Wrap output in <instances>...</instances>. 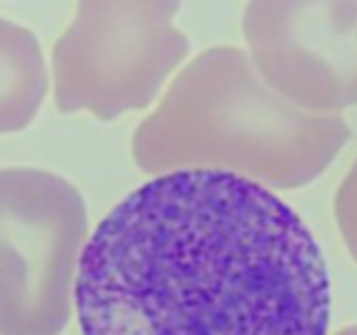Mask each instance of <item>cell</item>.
Instances as JSON below:
<instances>
[{"label": "cell", "mask_w": 357, "mask_h": 335, "mask_svg": "<svg viewBox=\"0 0 357 335\" xmlns=\"http://www.w3.org/2000/svg\"><path fill=\"white\" fill-rule=\"evenodd\" d=\"M81 335H328L316 237L267 186L215 169L154 177L89 237Z\"/></svg>", "instance_id": "obj_1"}, {"label": "cell", "mask_w": 357, "mask_h": 335, "mask_svg": "<svg viewBox=\"0 0 357 335\" xmlns=\"http://www.w3.org/2000/svg\"><path fill=\"white\" fill-rule=\"evenodd\" d=\"M47 96V64L27 27L0 17V135L20 133Z\"/></svg>", "instance_id": "obj_6"}, {"label": "cell", "mask_w": 357, "mask_h": 335, "mask_svg": "<svg viewBox=\"0 0 357 335\" xmlns=\"http://www.w3.org/2000/svg\"><path fill=\"white\" fill-rule=\"evenodd\" d=\"M335 221L347 252L357 262V159L335 193Z\"/></svg>", "instance_id": "obj_7"}, {"label": "cell", "mask_w": 357, "mask_h": 335, "mask_svg": "<svg viewBox=\"0 0 357 335\" xmlns=\"http://www.w3.org/2000/svg\"><path fill=\"white\" fill-rule=\"evenodd\" d=\"M335 335H357V325H350V328H342L340 333H335Z\"/></svg>", "instance_id": "obj_8"}, {"label": "cell", "mask_w": 357, "mask_h": 335, "mask_svg": "<svg viewBox=\"0 0 357 335\" xmlns=\"http://www.w3.org/2000/svg\"><path fill=\"white\" fill-rule=\"evenodd\" d=\"M181 0H79L54 45V96L61 113L115 120L142 110L189 54L174 27Z\"/></svg>", "instance_id": "obj_4"}, {"label": "cell", "mask_w": 357, "mask_h": 335, "mask_svg": "<svg viewBox=\"0 0 357 335\" xmlns=\"http://www.w3.org/2000/svg\"><path fill=\"white\" fill-rule=\"evenodd\" d=\"M86 242L76 186L40 169H0V335L64 333Z\"/></svg>", "instance_id": "obj_3"}, {"label": "cell", "mask_w": 357, "mask_h": 335, "mask_svg": "<svg viewBox=\"0 0 357 335\" xmlns=\"http://www.w3.org/2000/svg\"><path fill=\"white\" fill-rule=\"evenodd\" d=\"M243 32L259 76L294 105H357V0H248Z\"/></svg>", "instance_id": "obj_5"}, {"label": "cell", "mask_w": 357, "mask_h": 335, "mask_svg": "<svg viewBox=\"0 0 357 335\" xmlns=\"http://www.w3.org/2000/svg\"><path fill=\"white\" fill-rule=\"evenodd\" d=\"M350 140L335 113L279 96L238 47H213L176 76L132 137L137 167L154 177L184 169L230 172L272 188L318 179Z\"/></svg>", "instance_id": "obj_2"}]
</instances>
